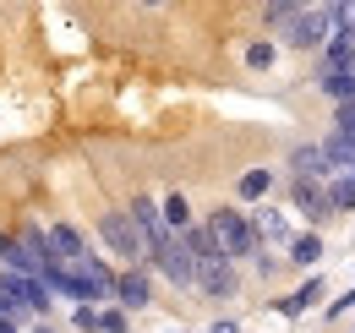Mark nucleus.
Masks as SVG:
<instances>
[{
	"label": "nucleus",
	"instance_id": "nucleus-1",
	"mask_svg": "<svg viewBox=\"0 0 355 333\" xmlns=\"http://www.w3.org/2000/svg\"><path fill=\"white\" fill-rule=\"evenodd\" d=\"M208 235H214V246L235 262V257H257V230H252V219L246 213H235V208H219L214 219H208Z\"/></svg>",
	"mask_w": 355,
	"mask_h": 333
},
{
	"label": "nucleus",
	"instance_id": "nucleus-2",
	"mask_svg": "<svg viewBox=\"0 0 355 333\" xmlns=\"http://www.w3.org/2000/svg\"><path fill=\"white\" fill-rule=\"evenodd\" d=\"M98 235H104V246L115 251V257H126V262H148V246H142V235H137L132 213H98Z\"/></svg>",
	"mask_w": 355,
	"mask_h": 333
},
{
	"label": "nucleus",
	"instance_id": "nucleus-3",
	"mask_svg": "<svg viewBox=\"0 0 355 333\" xmlns=\"http://www.w3.org/2000/svg\"><path fill=\"white\" fill-rule=\"evenodd\" d=\"M334 33V6H301V17L290 22V49H317Z\"/></svg>",
	"mask_w": 355,
	"mask_h": 333
},
{
	"label": "nucleus",
	"instance_id": "nucleus-4",
	"mask_svg": "<svg viewBox=\"0 0 355 333\" xmlns=\"http://www.w3.org/2000/svg\"><path fill=\"white\" fill-rule=\"evenodd\" d=\"M148 262H159V273L170 279V284H191V251L180 246V235H170V241H159V246L148 251Z\"/></svg>",
	"mask_w": 355,
	"mask_h": 333
},
{
	"label": "nucleus",
	"instance_id": "nucleus-5",
	"mask_svg": "<svg viewBox=\"0 0 355 333\" xmlns=\"http://www.w3.org/2000/svg\"><path fill=\"white\" fill-rule=\"evenodd\" d=\"M0 290H6L11 306H28V311H44L49 306V290L39 279H28V273H0Z\"/></svg>",
	"mask_w": 355,
	"mask_h": 333
},
{
	"label": "nucleus",
	"instance_id": "nucleus-6",
	"mask_svg": "<svg viewBox=\"0 0 355 333\" xmlns=\"http://www.w3.org/2000/svg\"><path fill=\"white\" fill-rule=\"evenodd\" d=\"M132 224H137V235H142V246H148V251L159 246V241H170V235H175V230L164 224V213L153 208L148 197H137V203H132Z\"/></svg>",
	"mask_w": 355,
	"mask_h": 333
},
{
	"label": "nucleus",
	"instance_id": "nucleus-7",
	"mask_svg": "<svg viewBox=\"0 0 355 333\" xmlns=\"http://www.w3.org/2000/svg\"><path fill=\"white\" fill-rule=\"evenodd\" d=\"M252 230H257V246H279V251H290V213H284V208H257Z\"/></svg>",
	"mask_w": 355,
	"mask_h": 333
},
{
	"label": "nucleus",
	"instance_id": "nucleus-8",
	"mask_svg": "<svg viewBox=\"0 0 355 333\" xmlns=\"http://www.w3.org/2000/svg\"><path fill=\"white\" fill-rule=\"evenodd\" d=\"M115 300H121L126 311H142V306L153 300V284H148V273H142V268H126V273H115Z\"/></svg>",
	"mask_w": 355,
	"mask_h": 333
},
{
	"label": "nucleus",
	"instance_id": "nucleus-9",
	"mask_svg": "<svg viewBox=\"0 0 355 333\" xmlns=\"http://www.w3.org/2000/svg\"><path fill=\"white\" fill-rule=\"evenodd\" d=\"M290 169H295V180H317V175H334L328 153H322V142H301V148L290 153Z\"/></svg>",
	"mask_w": 355,
	"mask_h": 333
},
{
	"label": "nucleus",
	"instance_id": "nucleus-10",
	"mask_svg": "<svg viewBox=\"0 0 355 333\" xmlns=\"http://www.w3.org/2000/svg\"><path fill=\"white\" fill-rule=\"evenodd\" d=\"M290 191H295V208L306 213L311 224H322V219H328V191H322L317 180H290Z\"/></svg>",
	"mask_w": 355,
	"mask_h": 333
},
{
	"label": "nucleus",
	"instance_id": "nucleus-11",
	"mask_svg": "<svg viewBox=\"0 0 355 333\" xmlns=\"http://www.w3.org/2000/svg\"><path fill=\"white\" fill-rule=\"evenodd\" d=\"M322 77H355V44L350 39L328 44V55H322Z\"/></svg>",
	"mask_w": 355,
	"mask_h": 333
},
{
	"label": "nucleus",
	"instance_id": "nucleus-12",
	"mask_svg": "<svg viewBox=\"0 0 355 333\" xmlns=\"http://www.w3.org/2000/svg\"><path fill=\"white\" fill-rule=\"evenodd\" d=\"M317 300H322V279H306L295 295H284V300H279V317H301V311H311Z\"/></svg>",
	"mask_w": 355,
	"mask_h": 333
},
{
	"label": "nucleus",
	"instance_id": "nucleus-13",
	"mask_svg": "<svg viewBox=\"0 0 355 333\" xmlns=\"http://www.w3.org/2000/svg\"><path fill=\"white\" fill-rule=\"evenodd\" d=\"M355 208V180L345 169H334L328 175V213H350Z\"/></svg>",
	"mask_w": 355,
	"mask_h": 333
},
{
	"label": "nucleus",
	"instance_id": "nucleus-14",
	"mask_svg": "<svg viewBox=\"0 0 355 333\" xmlns=\"http://www.w3.org/2000/svg\"><path fill=\"white\" fill-rule=\"evenodd\" d=\"M322 153H328L334 169H355V137H339V131H334V137L322 142Z\"/></svg>",
	"mask_w": 355,
	"mask_h": 333
},
{
	"label": "nucleus",
	"instance_id": "nucleus-15",
	"mask_svg": "<svg viewBox=\"0 0 355 333\" xmlns=\"http://www.w3.org/2000/svg\"><path fill=\"white\" fill-rule=\"evenodd\" d=\"M317 257H322V241H317V235H290V262L311 268Z\"/></svg>",
	"mask_w": 355,
	"mask_h": 333
},
{
	"label": "nucleus",
	"instance_id": "nucleus-16",
	"mask_svg": "<svg viewBox=\"0 0 355 333\" xmlns=\"http://www.w3.org/2000/svg\"><path fill=\"white\" fill-rule=\"evenodd\" d=\"M164 224H170V230H191V208H186V197H180V191H170V197H164Z\"/></svg>",
	"mask_w": 355,
	"mask_h": 333
},
{
	"label": "nucleus",
	"instance_id": "nucleus-17",
	"mask_svg": "<svg viewBox=\"0 0 355 333\" xmlns=\"http://www.w3.org/2000/svg\"><path fill=\"white\" fill-rule=\"evenodd\" d=\"M268 186H273V169H246V175H241V197H246V203L268 197Z\"/></svg>",
	"mask_w": 355,
	"mask_h": 333
},
{
	"label": "nucleus",
	"instance_id": "nucleus-18",
	"mask_svg": "<svg viewBox=\"0 0 355 333\" xmlns=\"http://www.w3.org/2000/svg\"><path fill=\"white\" fill-rule=\"evenodd\" d=\"M317 87H322L334 104H355V77H317Z\"/></svg>",
	"mask_w": 355,
	"mask_h": 333
},
{
	"label": "nucleus",
	"instance_id": "nucleus-19",
	"mask_svg": "<svg viewBox=\"0 0 355 333\" xmlns=\"http://www.w3.org/2000/svg\"><path fill=\"white\" fill-rule=\"evenodd\" d=\"M246 66H252V71H268V66H273V44H268V39L246 44Z\"/></svg>",
	"mask_w": 355,
	"mask_h": 333
},
{
	"label": "nucleus",
	"instance_id": "nucleus-20",
	"mask_svg": "<svg viewBox=\"0 0 355 333\" xmlns=\"http://www.w3.org/2000/svg\"><path fill=\"white\" fill-rule=\"evenodd\" d=\"M334 131H339V137H355V104H334Z\"/></svg>",
	"mask_w": 355,
	"mask_h": 333
},
{
	"label": "nucleus",
	"instance_id": "nucleus-21",
	"mask_svg": "<svg viewBox=\"0 0 355 333\" xmlns=\"http://www.w3.org/2000/svg\"><path fill=\"white\" fill-rule=\"evenodd\" d=\"M98 333H126V311H98Z\"/></svg>",
	"mask_w": 355,
	"mask_h": 333
},
{
	"label": "nucleus",
	"instance_id": "nucleus-22",
	"mask_svg": "<svg viewBox=\"0 0 355 333\" xmlns=\"http://www.w3.org/2000/svg\"><path fill=\"white\" fill-rule=\"evenodd\" d=\"M71 323H77L83 333H98V306H77V311H71Z\"/></svg>",
	"mask_w": 355,
	"mask_h": 333
},
{
	"label": "nucleus",
	"instance_id": "nucleus-23",
	"mask_svg": "<svg viewBox=\"0 0 355 333\" xmlns=\"http://www.w3.org/2000/svg\"><path fill=\"white\" fill-rule=\"evenodd\" d=\"M295 17H301V6H268V22H273V28H290Z\"/></svg>",
	"mask_w": 355,
	"mask_h": 333
},
{
	"label": "nucleus",
	"instance_id": "nucleus-24",
	"mask_svg": "<svg viewBox=\"0 0 355 333\" xmlns=\"http://www.w3.org/2000/svg\"><path fill=\"white\" fill-rule=\"evenodd\" d=\"M350 306H355V290H350V295H339V300H334V306H328V317H345V311H350Z\"/></svg>",
	"mask_w": 355,
	"mask_h": 333
},
{
	"label": "nucleus",
	"instance_id": "nucleus-25",
	"mask_svg": "<svg viewBox=\"0 0 355 333\" xmlns=\"http://www.w3.org/2000/svg\"><path fill=\"white\" fill-rule=\"evenodd\" d=\"M208 333H241V328H235L230 317H219V323H214V328H208Z\"/></svg>",
	"mask_w": 355,
	"mask_h": 333
},
{
	"label": "nucleus",
	"instance_id": "nucleus-26",
	"mask_svg": "<svg viewBox=\"0 0 355 333\" xmlns=\"http://www.w3.org/2000/svg\"><path fill=\"white\" fill-rule=\"evenodd\" d=\"M0 333H22V328H17V317H0Z\"/></svg>",
	"mask_w": 355,
	"mask_h": 333
},
{
	"label": "nucleus",
	"instance_id": "nucleus-27",
	"mask_svg": "<svg viewBox=\"0 0 355 333\" xmlns=\"http://www.w3.org/2000/svg\"><path fill=\"white\" fill-rule=\"evenodd\" d=\"M33 333H55V328H33Z\"/></svg>",
	"mask_w": 355,
	"mask_h": 333
},
{
	"label": "nucleus",
	"instance_id": "nucleus-28",
	"mask_svg": "<svg viewBox=\"0 0 355 333\" xmlns=\"http://www.w3.org/2000/svg\"><path fill=\"white\" fill-rule=\"evenodd\" d=\"M350 180H355V169H350Z\"/></svg>",
	"mask_w": 355,
	"mask_h": 333
}]
</instances>
